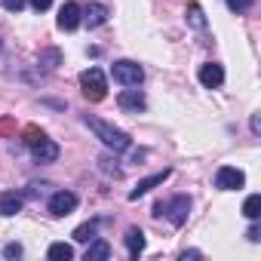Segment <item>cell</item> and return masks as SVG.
Wrapping results in <instances>:
<instances>
[{
	"mask_svg": "<svg viewBox=\"0 0 261 261\" xmlns=\"http://www.w3.org/2000/svg\"><path fill=\"white\" fill-rule=\"evenodd\" d=\"M92 133L101 139V145L105 148H111L114 154H123V151H129L133 148V139H129L123 129H117V126H111V123H105V120H98V117H92V114H86V120H83Z\"/></svg>",
	"mask_w": 261,
	"mask_h": 261,
	"instance_id": "cell-1",
	"label": "cell"
},
{
	"mask_svg": "<svg viewBox=\"0 0 261 261\" xmlns=\"http://www.w3.org/2000/svg\"><path fill=\"white\" fill-rule=\"evenodd\" d=\"M188 212H191V197L188 194H178V197H172V200H160L157 206H154V215L160 218V215H166L169 218V224H175V227H181L185 221H188Z\"/></svg>",
	"mask_w": 261,
	"mask_h": 261,
	"instance_id": "cell-2",
	"label": "cell"
},
{
	"mask_svg": "<svg viewBox=\"0 0 261 261\" xmlns=\"http://www.w3.org/2000/svg\"><path fill=\"white\" fill-rule=\"evenodd\" d=\"M80 89H83V95L89 101H101L108 95V80H105L101 68H86L80 74Z\"/></svg>",
	"mask_w": 261,
	"mask_h": 261,
	"instance_id": "cell-3",
	"label": "cell"
},
{
	"mask_svg": "<svg viewBox=\"0 0 261 261\" xmlns=\"http://www.w3.org/2000/svg\"><path fill=\"white\" fill-rule=\"evenodd\" d=\"M111 74H114V80H117V83H123V86H139V83L145 80V71H142V65L129 62V59H120V62H114Z\"/></svg>",
	"mask_w": 261,
	"mask_h": 261,
	"instance_id": "cell-4",
	"label": "cell"
},
{
	"mask_svg": "<svg viewBox=\"0 0 261 261\" xmlns=\"http://www.w3.org/2000/svg\"><path fill=\"white\" fill-rule=\"evenodd\" d=\"M246 185V172L237 169V166H221L215 172V188L218 191H240Z\"/></svg>",
	"mask_w": 261,
	"mask_h": 261,
	"instance_id": "cell-5",
	"label": "cell"
},
{
	"mask_svg": "<svg viewBox=\"0 0 261 261\" xmlns=\"http://www.w3.org/2000/svg\"><path fill=\"white\" fill-rule=\"evenodd\" d=\"M49 215H56V218H62V215H71L74 209H77V194L74 191H56L53 197H49Z\"/></svg>",
	"mask_w": 261,
	"mask_h": 261,
	"instance_id": "cell-6",
	"label": "cell"
},
{
	"mask_svg": "<svg viewBox=\"0 0 261 261\" xmlns=\"http://www.w3.org/2000/svg\"><path fill=\"white\" fill-rule=\"evenodd\" d=\"M172 175V169H163V172H154V175H148V178H142L133 191H129V200H139V197H145V194H151L157 185H163L166 178Z\"/></svg>",
	"mask_w": 261,
	"mask_h": 261,
	"instance_id": "cell-7",
	"label": "cell"
},
{
	"mask_svg": "<svg viewBox=\"0 0 261 261\" xmlns=\"http://www.w3.org/2000/svg\"><path fill=\"white\" fill-rule=\"evenodd\" d=\"M117 105L123 108V111H129V114H139V111H145V92L142 89H123L120 95H117Z\"/></svg>",
	"mask_w": 261,
	"mask_h": 261,
	"instance_id": "cell-8",
	"label": "cell"
},
{
	"mask_svg": "<svg viewBox=\"0 0 261 261\" xmlns=\"http://www.w3.org/2000/svg\"><path fill=\"white\" fill-rule=\"evenodd\" d=\"M80 4H74V0H68V4L59 10V28L62 31H77L80 28Z\"/></svg>",
	"mask_w": 261,
	"mask_h": 261,
	"instance_id": "cell-9",
	"label": "cell"
},
{
	"mask_svg": "<svg viewBox=\"0 0 261 261\" xmlns=\"http://www.w3.org/2000/svg\"><path fill=\"white\" fill-rule=\"evenodd\" d=\"M200 83L206 86V89H218L221 83H224V68L221 65H215V62H206L203 68H200Z\"/></svg>",
	"mask_w": 261,
	"mask_h": 261,
	"instance_id": "cell-10",
	"label": "cell"
},
{
	"mask_svg": "<svg viewBox=\"0 0 261 261\" xmlns=\"http://www.w3.org/2000/svg\"><path fill=\"white\" fill-rule=\"evenodd\" d=\"M31 154H34L37 163H53V160H59V145L49 142V139H43V142H37V145L31 148Z\"/></svg>",
	"mask_w": 261,
	"mask_h": 261,
	"instance_id": "cell-11",
	"label": "cell"
},
{
	"mask_svg": "<svg viewBox=\"0 0 261 261\" xmlns=\"http://www.w3.org/2000/svg\"><path fill=\"white\" fill-rule=\"evenodd\" d=\"M22 206H25L22 194H16V191L0 194V215H16V212H22Z\"/></svg>",
	"mask_w": 261,
	"mask_h": 261,
	"instance_id": "cell-12",
	"label": "cell"
},
{
	"mask_svg": "<svg viewBox=\"0 0 261 261\" xmlns=\"http://www.w3.org/2000/svg\"><path fill=\"white\" fill-rule=\"evenodd\" d=\"M126 249H129L133 258H139L145 252V233H142V227H129L126 230Z\"/></svg>",
	"mask_w": 261,
	"mask_h": 261,
	"instance_id": "cell-13",
	"label": "cell"
},
{
	"mask_svg": "<svg viewBox=\"0 0 261 261\" xmlns=\"http://www.w3.org/2000/svg\"><path fill=\"white\" fill-rule=\"evenodd\" d=\"M105 22H108V7L89 4V7H86V25H89V28H98V25H105Z\"/></svg>",
	"mask_w": 261,
	"mask_h": 261,
	"instance_id": "cell-14",
	"label": "cell"
},
{
	"mask_svg": "<svg viewBox=\"0 0 261 261\" xmlns=\"http://www.w3.org/2000/svg\"><path fill=\"white\" fill-rule=\"evenodd\" d=\"M111 258V246L105 240H89V249H86V261H105Z\"/></svg>",
	"mask_w": 261,
	"mask_h": 261,
	"instance_id": "cell-15",
	"label": "cell"
},
{
	"mask_svg": "<svg viewBox=\"0 0 261 261\" xmlns=\"http://www.w3.org/2000/svg\"><path fill=\"white\" fill-rule=\"evenodd\" d=\"M43 139H46V133H43L40 126H34V123L22 129V142H25V148H34V145H37V142H43Z\"/></svg>",
	"mask_w": 261,
	"mask_h": 261,
	"instance_id": "cell-16",
	"label": "cell"
},
{
	"mask_svg": "<svg viewBox=\"0 0 261 261\" xmlns=\"http://www.w3.org/2000/svg\"><path fill=\"white\" fill-rule=\"evenodd\" d=\"M46 255H49V261H71L74 258V249L68 243H53Z\"/></svg>",
	"mask_w": 261,
	"mask_h": 261,
	"instance_id": "cell-17",
	"label": "cell"
},
{
	"mask_svg": "<svg viewBox=\"0 0 261 261\" xmlns=\"http://www.w3.org/2000/svg\"><path fill=\"white\" fill-rule=\"evenodd\" d=\"M95 230H98V221H86V224H80L71 237H74L77 243H89V240H95Z\"/></svg>",
	"mask_w": 261,
	"mask_h": 261,
	"instance_id": "cell-18",
	"label": "cell"
},
{
	"mask_svg": "<svg viewBox=\"0 0 261 261\" xmlns=\"http://www.w3.org/2000/svg\"><path fill=\"white\" fill-rule=\"evenodd\" d=\"M188 22H191L197 31L206 28V16H203V7H200V4H188Z\"/></svg>",
	"mask_w": 261,
	"mask_h": 261,
	"instance_id": "cell-19",
	"label": "cell"
},
{
	"mask_svg": "<svg viewBox=\"0 0 261 261\" xmlns=\"http://www.w3.org/2000/svg\"><path fill=\"white\" fill-rule=\"evenodd\" d=\"M243 215H246L249 221H255V218L261 215V197H258V194L246 197V203H243Z\"/></svg>",
	"mask_w": 261,
	"mask_h": 261,
	"instance_id": "cell-20",
	"label": "cell"
},
{
	"mask_svg": "<svg viewBox=\"0 0 261 261\" xmlns=\"http://www.w3.org/2000/svg\"><path fill=\"white\" fill-rule=\"evenodd\" d=\"M37 62L46 65V68H59V65H62V53H59V49H43V53L37 56Z\"/></svg>",
	"mask_w": 261,
	"mask_h": 261,
	"instance_id": "cell-21",
	"label": "cell"
},
{
	"mask_svg": "<svg viewBox=\"0 0 261 261\" xmlns=\"http://www.w3.org/2000/svg\"><path fill=\"white\" fill-rule=\"evenodd\" d=\"M0 136L4 139L16 136V117H0Z\"/></svg>",
	"mask_w": 261,
	"mask_h": 261,
	"instance_id": "cell-22",
	"label": "cell"
},
{
	"mask_svg": "<svg viewBox=\"0 0 261 261\" xmlns=\"http://www.w3.org/2000/svg\"><path fill=\"white\" fill-rule=\"evenodd\" d=\"M224 4H227V10H230V13H237V16H240V13H246V10L255 4V0H224Z\"/></svg>",
	"mask_w": 261,
	"mask_h": 261,
	"instance_id": "cell-23",
	"label": "cell"
},
{
	"mask_svg": "<svg viewBox=\"0 0 261 261\" xmlns=\"http://www.w3.org/2000/svg\"><path fill=\"white\" fill-rule=\"evenodd\" d=\"M28 0H0V7H4L7 13H22Z\"/></svg>",
	"mask_w": 261,
	"mask_h": 261,
	"instance_id": "cell-24",
	"label": "cell"
},
{
	"mask_svg": "<svg viewBox=\"0 0 261 261\" xmlns=\"http://www.w3.org/2000/svg\"><path fill=\"white\" fill-rule=\"evenodd\" d=\"M4 258H22V246L19 243H7L4 246Z\"/></svg>",
	"mask_w": 261,
	"mask_h": 261,
	"instance_id": "cell-25",
	"label": "cell"
},
{
	"mask_svg": "<svg viewBox=\"0 0 261 261\" xmlns=\"http://www.w3.org/2000/svg\"><path fill=\"white\" fill-rule=\"evenodd\" d=\"M31 7H34L37 13H46V10L53 7V0H31Z\"/></svg>",
	"mask_w": 261,
	"mask_h": 261,
	"instance_id": "cell-26",
	"label": "cell"
},
{
	"mask_svg": "<svg viewBox=\"0 0 261 261\" xmlns=\"http://www.w3.org/2000/svg\"><path fill=\"white\" fill-rule=\"evenodd\" d=\"M246 237H249L252 243H258V240H261V237H258V227H249V233H246Z\"/></svg>",
	"mask_w": 261,
	"mask_h": 261,
	"instance_id": "cell-27",
	"label": "cell"
},
{
	"mask_svg": "<svg viewBox=\"0 0 261 261\" xmlns=\"http://www.w3.org/2000/svg\"><path fill=\"white\" fill-rule=\"evenodd\" d=\"M203 252H197V249H191V252H181V258H200Z\"/></svg>",
	"mask_w": 261,
	"mask_h": 261,
	"instance_id": "cell-28",
	"label": "cell"
}]
</instances>
